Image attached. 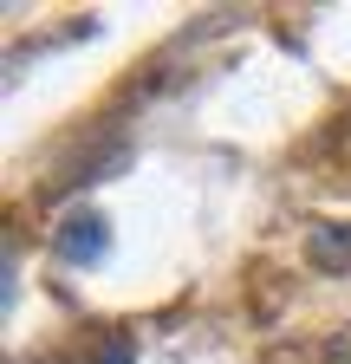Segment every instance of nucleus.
Instances as JSON below:
<instances>
[{
    "label": "nucleus",
    "mask_w": 351,
    "mask_h": 364,
    "mask_svg": "<svg viewBox=\"0 0 351 364\" xmlns=\"http://www.w3.org/2000/svg\"><path fill=\"white\" fill-rule=\"evenodd\" d=\"M104 247H111V228H104V215H72V221L59 228V254H65L72 267H92V260H104Z\"/></svg>",
    "instance_id": "obj_1"
},
{
    "label": "nucleus",
    "mask_w": 351,
    "mask_h": 364,
    "mask_svg": "<svg viewBox=\"0 0 351 364\" xmlns=\"http://www.w3.org/2000/svg\"><path fill=\"white\" fill-rule=\"evenodd\" d=\"M306 260L319 273H345L351 267V228L345 221H319L313 235H306Z\"/></svg>",
    "instance_id": "obj_2"
}]
</instances>
